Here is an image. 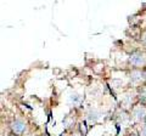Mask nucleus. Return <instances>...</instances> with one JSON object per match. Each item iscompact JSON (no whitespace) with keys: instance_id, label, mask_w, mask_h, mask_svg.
Masks as SVG:
<instances>
[{"instance_id":"1","label":"nucleus","mask_w":146,"mask_h":136,"mask_svg":"<svg viewBox=\"0 0 146 136\" xmlns=\"http://www.w3.org/2000/svg\"><path fill=\"white\" fill-rule=\"evenodd\" d=\"M129 63L134 67V69H140L146 66V53L141 51H136L131 53L129 57Z\"/></svg>"},{"instance_id":"2","label":"nucleus","mask_w":146,"mask_h":136,"mask_svg":"<svg viewBox=\"0 0 146 136\" xmlns=\"http://www.w3.org/2000/svg\"><path fill=\"white\" fill-rule=\"evenodd\" d=\"M27 128H28V126H27V123L23 119H15V120H12L10 124L11 133L17 136L23 135L27 131Z\"/></svg>"},{"instance_id":"3","label":"nucleus","mask_w":146,"mask_h":136,"mask_svg":"<svg viewBox=\"0 0 146 136\" xmlns=\"http://www.w3.org/2000/svg\"><path fill=\"white\" fill-rule=\"evenodd\" d=\"M133 116L136 118L138 120H146V107L143 105H139L134 108L133 111Z\"/></svg>"},{"instance_id":"4","label":"nucleus","mask_w":146,"mask_h":136,"mask_svg":"<svg viewBox=\"0 0 146 136\" xmlns=\"http://www.w3.org/2000/svg\"><path fill=\"white\" fill-rule=\"evenodd\" d=\"M141 136H146V120L144 121L143 128H141Z\"/></svg>"},{"instance_id":"5","label":"nucleus","mask_w":146,"mask_h":136,"mask_svg":"<svg viewBox=\"0 0 146 136\" xmlns=\"http://www.w3.org/2000/svg\"><path fill=\"white\" fill-rule=\"evenodd\" d=\"M144 79H145V80H146V69H145V71H144Z\"/></svg>"},{"instance_id":"6","label":"nucleus","mask_w":146,"mask_h":136,"mask_svg":"<svg viewBox=\"0 0 146 136\" xmlns=\"http://www.w3.org/2000/svg\"><path fill=\"white\" fill-rule=\"evenodd\" d=\"M7 136H17V135H15V134H12V133H11V134H9Z\"/></svg>"},{"instance_id":"7","label":"nucleus","mask_w":146,"mask_h":136,"mask_svg":"<svg viewBox=\"0 0 146 136\" xmlns=\"http://www.w3.org/2000/svg\"><path fill=\"white\" fill-rule=\"evenodd\" d=\"M129 136H139V135H136V134H130Z\"/></svg>"},{"instance_id":"8","label":"nucleus","mask_w":146,"mask_h":136,"mask_svg":"<svg viewBox=\"0 0 146 136\" xmlns=\"http://www.w3.org/2000/svg\"><path fill=\"white\" fill-rule=\"evenodd\" d=\"M144 42H145V44H146V35H145V38H144Z\"/></svg>"}]
</instances>
